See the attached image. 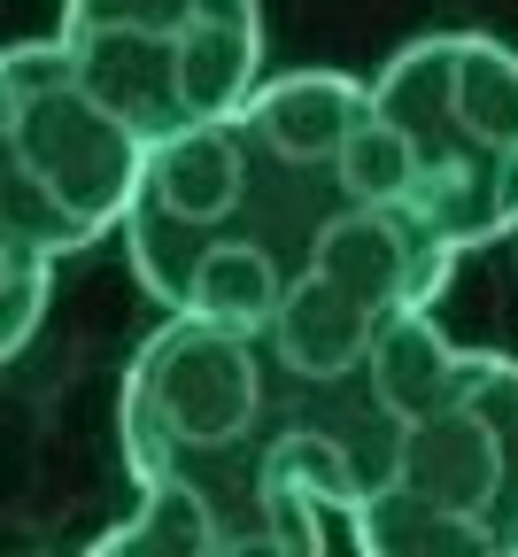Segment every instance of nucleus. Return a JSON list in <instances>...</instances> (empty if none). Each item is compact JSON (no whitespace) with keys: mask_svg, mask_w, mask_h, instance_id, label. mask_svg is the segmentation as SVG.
<instances>
[{"mask_svg":"<svg viewBox=\"0 0 518 557\" xmlns=\"http://www.w3.org/2000/svg\"><path fill=\"white\" fill-rule=\"evenodd\" d=\"M348 534L372 557H518V357L449 348Z\"/></svg>","mask_w":518,"mask_h":557,"instance_id":"3","label":"nucleus"},{"mask_svg":"<svg viewBox=\"0 0 518 557\" xmlns=\"http://www.w3.org/2000/svg\"><path fill=\"white\" fill-rule=\"evenodd\" d=\"M124 256L163 310L263 325L310 372L372 357L465 263L403 201L372 86L348 70H286L163 139L124 218Z\"/></svg>","mask_w":518,"mask_h":557,"instance_id":"1","label":"nucleus"},{"mask_svg":"<svg viewBox=\"0 0 518 557\" xmlns=\"http://www.w3.org/2000/svg\"><path fill=\"white\" fill-rule=\"evenodd\" d=\"M433 310L403 318L348 372L294 364L263 325L171 310L139 341L116 395V449L139 511L109 527L101 557H318L325 511H356L387 472L425 380L449 364Z\"/></svg>","mask_w":518,"mask_h":557,"instance_id":"2","label":"nucleus"},{"mask_svg":"<svg viewBox=\"0 0 518 557\" xmlns=\"http://www.w3.org/2000/svg\"><path fill=\"white\" fill-rule=\"evenodd\" d=\"M47 278H54V256L24 248V240H0V357L32 348L39 310H47Z\"/></svg>","mask_w":518,"mask_h":557,"instance_id":"7","label":"nucleus"},{"mask_svg":"<svg viewBox=\"0 0 518 557\" xmlns=\"http://www.w3.org/2000/svg\"><path fill=\"white\" fill-rule=\"evenodd\" d=\"M54 39L147 148L263 86V0H62Z\"/></svg>","mask_w":518,"mask_h":557,"instance_id":"6","label":"nucleus"},{"mask_svg":"<svg viewBox=\"0 0 518 557\" xmlns=\"http://www.w3.org/2000/svg\"><path fill=\"white\" fill-rule=\"evenodd\" d=\"M403 201L457 256L518 233V54L488 32H425L372 78Z\"/></svg>","mask_w":518,"mask_h":557,"instance_id":"4","label":"nucleus"},{"mask_svg":"<svg viewBox=\"0 0 518 557\" xmlns=\"http://www.w3.org/2000/svg\"><path fill=\"white\" fill-rule=\"evenodd\" d=\"M0 148H9L0 240H24L54 263L101 248L132 218L147 156H156L86 86L62 39H24L0 62Z\"/></svg>","mask_w":518,"mask_h":557,"instance_id":"5","label":"nucleus"}]
</instances>
